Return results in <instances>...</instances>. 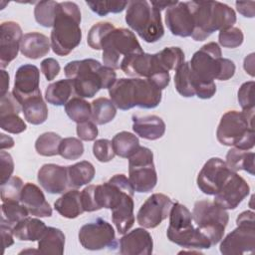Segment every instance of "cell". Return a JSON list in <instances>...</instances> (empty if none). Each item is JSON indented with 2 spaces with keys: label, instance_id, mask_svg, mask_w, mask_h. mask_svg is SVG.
<instances>
[{
  "label": "cell",
  "instance_id": "8fae6325",
  "mask_svg": "<svg viewBox=\"0 0 255 255\" xmlns=\"http://www.w3.org/2000/svg\"><path fill=\"white\" fill-rule=\"evenodd\" d=\"M128 179L134 189L139 193L151 191L157 183V174L153 163L152 151L140 146L128 157Z\"/></svg>",
  "mask_w": 255,
  "mask_h": 255
},
{
  "label": "cell",
  "instance_id": "f6af8a7d",
  "mask_svg": "<svg viewBox=\"0 0 255 255\" xmlns=\"http://www.w3.org/2000/svg\"><path fill=\"white\" fill-rule=\"evenodd\" d=\"M244 35L241 29L234 26L220 30L218 35L219 44L224 48H237L242 45Z\"/></svg>",
  "mask_w": 255,
  "mask_h": 255
},
{
  "label": "cell",
  "instance_id": "e0dca14e",
  "mask_svg": "<svg viewBox=\"0 0 255 255\" xmlns=\"http://www.w3.org/2000/svg\"><path fill=\"white\" fill-rule=\"evenodd\" d=\"M23 37L22 29L13 21L3 22L0 26V66L5 69L18 55Z\"/></svg>",
  "mask_w": 255,
  "mask_h": 255
},
{
  "label": "cell",
  "instance_id": "ffe728a7",
  "mask_svg": "<svg viewBox=\"0 0 255 255\" xmlns=\"http://www.w3.org/2000/svg\"><path fill=\"white\" fill-rule=\"evenodd\" d=\"M152 249V237L144 228H135L120 239L119 252L123 255H150Z\"/></svg>",
  "mask_w": 255,
  "mask_h": 255
},
{
  "label": "cell",
  "instance_id": "db71d44e",
  "mask_svg": "<svg viewBox=\"0 0 255 255\" xmlns=\"http://www.w3.org/2000/svg\"><path fill=\"white\" fill-rule=\"evenodd\" d=\"M1 235L3 239V247L6 249L14 244V233H13V226L9 225L5 221L1 220Z\"/></svg>",
  "mask_w": 255,
  "mask_h": 255
},
{
  "label": "cell",
  "instance_id": "ab89813d",
  "mask_svg": "<svg viewBox=\"0 0 255 255\" xmlns=\"http://www.w3.org/2000/svg\"><path fill=\"white\" fill-rule=\"evenodd\" d=\"M157 55L161 65L167 71H176L185 62L184 53L179 47H165Z\"/></svg>",
  "mask_w": 255,
  "mask_h": 255
},
{
  "label": "cell",
  "instance_id": "277c9868",
  "mask_svg": "<svg viewBox=\"0 0 255 255\" xmlns=\"http://www.w3.org/2000/svg\"><path fill=\"white\" fill-rule=\"evenodd\" d=\"M194 29L191 37L195 41L207 39L213 32L232 27L236 13L228 5L218 1H189Z\"/></svg>",
  "mask_w": 255,
  "mask_h": 255
},
{
  "label": "cell",
  "instance_id": "1f68e13d",
  "mask_svg": "<svg viewBox=\"0 0 255 255\" xmlns=\"http://www.w3.org/2000/svg\"><path fill=\"white\" fill-rule=\"evenodd\" d=\"M69 186L79 188L85 184L90 183L96 173L94 165L87 160L77 162L73 165L67 166Z\"/></svg>",
  "mask_w": 255,
  "mask_h": 255
},
{
  "label": "cell",
  "instance_id": "9c48e42d",
  "mask_svg": "<svg viewBox=\"0 0 255 255\" xmlns=\"http://www.w3.org/2000/svg\"><path fill=\"white\" fill-rule=\"evenodd\" d=\"M192 220L197 228L209 239L211 245L219 243L229 221V214L209 200H198L194 203Z\"/></svg>",
  "mask_w": 255,
  "mask_h": 255
},
{
  "label": "cell",
  "instance_id": "5b68a950",
  "mask_svg": "<svg viewBox=\"0 0 255 255\" xmlns=\"http://www.w3.org/2000/svg\"><path fill=\"white\" fill-rule=\"evenodd\" d=\"M189 66L194 79V92L198 82L226 81L235 74V64L229 59L222 58L221 49L215 42H209L196 51Z\"/></svg>",
  "mask_w": 255,
  "mask_h": 255
},
{
  "label": "cell",
  "instance_id": "681fc988",
  "mask_svg": "<svg viewBox=\"0 0 255 255\" xmlns=\"http://www.w3.org/2000/svg\"><path fill=\"white\" fill-rule=\"evenodd\" d=\"M98 128L96 124L91 121H85L82 123L77 124V134L80 139L86 140V141H92L95 140L98 136Z\"/></svg>",
  "mask_w": 255,
  "mask_h": 255
},
{
  "label": "cell",
  "instance_id": "52a82bcc",
  "mask_svg": "<svg viewBox=\"0 0 255 255\" xmlns=\"http://www.w3.org/2000/svg\"><path fill=\"white\" fill-rule=\"evenodd\" d=\"M126 22L146 43H154L164 34L160 11L145 0L128 2Z\"/></svg>",
  "mask_w": 255,
  "mask_h": 255
},
{
  "label": "cell",
  "instance_id": "7dc6e473",
  "mask_svg": "<svg viewBox=\"0 0 255 255\" xmlns=\"http://www.w3.org/2000/svg\"><path fill=\"white\" fill-rule=\"evenodd\" d=\"M94 156L101 162L111 161L116 153L112 144V141L107 138L97 139L93 145Z\"/></svg>",
  "mask_w": 255,
  "mask_h": 255
},
{
  "label": "cell",
  "instance_id": "bcb514c9",
  "mask_svg": "<svg viewBox=\"0 0 255 255\" xmlns=\"http://www.w3.org/2000/svg\"><path fill=\"white\" fill-rule=\"evenodd\" d=\"M0 128L10 133H21L26 130L27 126L18 114H8L0 116Z\"/></svg>",
  "mask_w": 255,
  "mask_h": 255
},
{
  "label": "cell",
  "instance_id": "ee69618b",
  "mask_svg": "<svg viewBox=\"0 0 255 255\" xmlns=\"http://www.w3.org/2000/svg\"><path fill=\"white\" fill-rule=\"evenodd\" d=\"M23 181L18 176H11L4 184H1V200L20 201L21 192L23 189Z\"/></svg>",
  "mask_w": 255,
  "mask_h": 255
},
{
  "label": "cell",
  "instance_id": "7c38bea8",
  "mask_svg": "<svg viewBox=\"0 0 255 255\" xmlns=\"http://www.w3.org/2000/svg\"><path fill=\"white\" fill-rule=\"evenodd\" d=\"M78 236L81 245L87 250L114 248L117 244L114 227L102 218H97L95 221L83 225Z\"/></svg>",
  "mask_w": 255,
  "mask_h": 255
},
{
  "label": "cell",
  "instance_id": "4dcf8cb0",
  "mask_svg": "<svg viewBox=\"0 0 255 255\" xmlns=\"http://www.w3.org/2000/svg\"><path fill=\"white\" fill-rule=\"evenodd\" d=\"M74 92L73 82L70 79H62L50 84L45 91L46 101L53 106L66 105Z\"/></svg>",
  "mask_w": 255,
  "mask_h": 255
},
{
  "label": "cell",
  "instance_id": "484cf974",
  "mask_svg": "<svg viewBox=\"0 0 255 255\" xmlns=\"http://www.w3.org/2000/svg\"><path fill=\"white\" fill-rule=\"evenodd\" d=\"M54 207L59 214L69 219H74L85 212L82 205L81 192L76 188L66 191L59 197L55 201Z\"/></svg>",
  "mask_w": 255,
  "mask_h": 255
},
{
  "label": "cell",
  "instance_id": "8992f818",
  "mask_svg": "<svg viewBox=\"0 0 255 255\" xmlns=\"http://www.w3.org/2000/svg\"><path fill=\"white\" fill-rule=\"evenodd\" d=\"M254 110L228 111L220 119L216 137L218 141L227 146L249 150L255 143Z\"/></svg>",
  "mask_w": 255,
  "mask_h": 255
},
{
  "label": "cell",
  "instance_id": "9f6ffc18",
  "mask_svg": "<svg viewBox=\"0 0 255 255\" xmlns=\"http://www.w3.org/2000/svg\"><path fill=\"white\" fill-rule=\"evenodd\" d=\"M244 70L251 76H254V54H250L248 55L245 59H244Z\"/></svg>",
  "mask_w": 255,
  "mask_h": 255
},
{
  "label": "cell",
  "instance_id": "680465c9",
  "mask_svg": "<svg viewBox=\"0 0 255 255\" xmlns=\"http://www.w3.org/2000/svg\"><path fill=\"white\" fill-rule=\"evenodd\" d=\"M178 1H151L150 4L156 8L157 10H159L160 12L163 10V9H167L171 6H173L174 4H176Z\"/></svg>",
  "mask_w": 255,
  "mask_h": 255
},
{
  "label": "cell",
  "instance_id": "9a60e30c",
  "mask_svg": "<svg viewBox=\"0 0 255 255\" xmlns=\"http://www.w3.org/2000/svg\"><path fill=\"white\" fill-rule=\"evenodd\" d=\"M230 171L223 159L211 157L204 163L197 175V186L204 194L215 195Z\"/></svg>",
  "mask_w": 255,
  "mask_h": 255
},
{
  "label": "cell",
  "instance_id": "b9f144b4",
  "mask_svg": "<svg viewBox=\"0 0 255 255\" xmlns=\"http://www.w3.org/2000/svg\"><path fill=\"white\" fill-rule=\"evenodd\" d=\"M90 9L99 16H106L109 13H121L128 5V1H87Z\"/></svg>",
  "mask_w": 255,
  "mask_h": 255
},
{
  "label": "cell",
  "instance_id": "cb8c5ba5",
  "mask_svg": "<svg viewBox=\"0 0 255 255\" xmlns=\"http://www.w3.org/2000/svg\"><path fill=\"white\" fill-rule=\"evenodd\" d=\"M51 41L50 39L39 32H30L23 35L20 51L29 59H39L46 56L50 52Z\"/></svg>",
  "mask_w": 255,
  "mask_h": 255
},
{
  "label": "cell",
  "instance_id": "6da1fadb",
  "mask_svg": "<svg viewBox=\"0 0 255 255\" xmlns=\"http://www.w3.org/2000/svg\"><path fill=\"white\" fill-rule=\"evenodd\" d=\"M64 72L67 79L72 80L74 93L80 98H93L101 89H110L117 81L115 70L95 59L71 61Z\"/></svg>",
  "mask_w": 255,
  "mask_h": 255
},
{
  "label": "cell",
  "instance_id": "30bf717a",
  "mask_svg": "<svg viewBox=\"0 0 255 255\" xmlns=\"http://www.w3.org/2000/svg\"><path fill=\"white\" fill-rule=\"evenodd\" d=\"M237 227L220 243V252L224 255H243L253 253L255 247L254 212L246 210L236 219Z\"/></svg>",
  "mask_w": 255,
  "mask_h": 255
},
{
  "label": "cell",
  "instance_id": "8d00e7d4",
  "mask_svg": "<svg viewBox=\"0 0 255 255\" xmlns=\"http://www.w3.org/2000/svg\"><path fill=\"white\" fill-rule=\"evenodd\" d=\"M62 137L54 132L47 131L38 136L35 142V149L37 153L43 156H54L59 154V147Z\"/></svg>",
  "mask_w": 255,
  "mask_h": 255
},
{
  "label": "cell",
  "instance_id": "c3c4849f",
  "mask_svg": "<svg viewBox=\"0 0 255 255\" xmlns=\"http://www.w3.org/2000/svg\"><path fill=\"white\" fill-rule=\"evenodd\" d=\"M254 81L245 82L238 90V102L243 111L254 109Z\"/></svg>",
  "mask_w": 255,
  "mask_h": 255
},
{
  "label": "cell",
  "instance_id": "7bdbcfd3",
  "mask_svg": "<svg viewBox=\"0 0 255 255\" xmlns=\"http://www.w3.org/2000/svg\"><path fill=\"white\" fill-rule=\"evenodd\" d=\"M114 24L110 22H99L93 25L88 33L87 42L88 45L94 50H101V44L105 36L115 29Z\"/></svg>",
  "mask_w": 255,
  "mask_h": 255
},
{
  "label": "cell",
  "instance_id": "d4e9b609",
  "mask_svg": "<svg viewBox=\"0 0 255 255\" xmlns=\"http://www.w3.org/2000/svg\"><path fill=\"white\" fill-rule=\"evenodd\" d=\"M133 195L126 194L121 202L112 209V220L120 234L127 233L134 223Z\"/></svg>",
  "mask_w": 255,
  "mask_h": 255
},
{
  "label": "cell",
  "instance_id": "d590c367",
  "mask_svg": "<svg viewBox=\"0 0 255 255\" xmlns=\"http://www.w3.org/2000/svg\"><path fill=\"white\" fill-rule=\"evenodd\" d=\"M65 112L73 122L79 124L91 120L92 105L83 98L74 97L65 105Z\"/></svg>",
  "mask_w": 255,
  "mask_h": 255
},
{
  "label": "cell",
  "instance_id": "7a4b0ae2",
  "mask_svg": "<svg viewBox=\"0 0 255 255\" xmlns=\"http://www.w3.org/2000/svg\"><path fill=\"white\" fill-rule=\"evenodd\" d=\"M116 108L128 111L134 107L154 109L161 102V90L144 78H121L109 89Z\"/></svg>",
  "mask_w": 255,
  "mask_h": 255
},
{
  "label": "cell",
  "instance_id": "f546056e",
  "mask_svg": "<svg viewBox=\"0 0 255 255\" xmlns=\"http://www.w3.org/2000/svg\"><path fill=\"white\" fill-rule=\"evenodd\" d=\"M254 157L253 151H247L232 147L226 154V165L232 171L245 170L251 175H254Z\"/></svg>",
  "mask_w": 255,
  "mask_h": 255
},
{
  "label": "cell",
  "instance_id": "60d3db41",
  "mask_svg": "<svg viewBox=\"0 0 255 255\" xmlns=\"http://www.w3.org/2000/svg\"><path fill=\"white\" fill-rule=\"evenodd\" d=\"M84 153V144L80 138L65 137L62 139L59 147V154L69 160L80 158Z\"/></svg>",
  "mask_w": 255,
  "mask_h": 255
},
{
  "label": "cell",
  "instance_id": "91938a15",
  "mask_svg": "<svg viewBox=\"0 0 255 255\" xmlns=\"http://www.w3.org/2000/svg\"><path fill=\"white\" fill-rule=\"evenodd\" d=\"M1 150H4L5 148H11L14 146V140L12 137L1 133Z\"/></svg>",
  "mask_w": 255,
  "mask_h": 255
},
{
  "label": "cell",
  "instance_id": "74e56055",
  "mask_svg": "<svg viewBox=\"0 0 255 255\" xmlns=\"http://www.w3.org/2000/svg\"><path fill=\"white\" fill-rule=\"evenodd\" d=\"M2 216L1 220L5 221L9 225H16L22 219L28 217L29 211L20 201H6L1 205Z\"/></svg>",
  "mask_w": 255,
  "mask_h": 255
},
{
  "label": "cell",
  "instance_id": "ba28073f",
  "mask_svg": "<svg viewBox=\"0 0 255 255\" xmlns=\"http://www.w3.org/2000/svg\"><path fill=\"white\" fill-rule=\"evenodd\" d=\"M101 50L104 65L114 70L120 69L125 57L143 52L133 32L126 28H115L110 31L102 41Z\"/></svg>",
  "mask_w": 255,
  "mask_h": 255
},
{
  "label": "cell",
  "instance_id": "d6a6232c",
  "mask_svg": "<svg viewBox=\"0 0 255 255\" xmlns=\"http://www.w3.org/2000/svg\"><path fill=\"white\" fill-rule=\"evenodd\" d=\"M115 153L123 158H128L139 147V140L136 135L129 131H120L112 139Z\"/></svg>",
  "mask_w": 255,
  "mask_h": 255
},
{
  "label": "cell",
  "instance_id": "d6986e66",
  "mask_svg": "<svg viewBox=\"0 0 255 255\" xmlns=\"http://www.w3.org/2000/svg\"><path fill=\"white\" fill-rule=\"evenodd\" d=\"M37 179L42 188L51 194L64 193L69 186L67 166L55 163L42 165L38 171Z\"/></svg>",
  "mask_w": 255,
  "mask_h": 255
},
{
  "label": "cell",
  "instance_id": "f1b7e54d",
  "mask_svg": "<svg viewBox=\"0 0 255 255\" xmlns=\"http://www.w3.org/2000/svg\"><path fill=\"white\" fill-rule=\"evenodd\" d=\"M65 234L55 227H47L43 236L38 240V251L42 254H63Z\"/></svg>",
  "mask_w": 255,
  "mask_h": 255
},
{
  "label": "cell",
  "instance_id": "ac0fdd59",
  "mask_svg": "<svg viewBox=\"0 0 255 255\" xmlns=\"http://www.w3.org/2000/svg\"><path fill=\"white\" fill-rule=\"evenodd\" d=\"M39 84V69L32 64L22 65L16 71L12 94L21 105L27 98L41 94Z\"/></svg>",
  "mask_w": 255,
  "mask_h": 255
},
{
  "label": "cell",
  "instance_id": "7402d4cb",
  "mask_svg": "<svg viewBox=\"0 0 255 255\" xmlns=\"http://www.w3.org/2000/svg\"><path fill=\"white\" fill-rule=\"evenodd\" d=\"M20 202L31 215L37 217H50L52 215V208L47 202L43 191L34 183L27 182L24 184Z\"/></svg>",
  "mask_w": 255,
  "mask_h": 255
},
{
  "label": "cell",
  "instance_id": "836d02e7",
  "mask_svg": "<svg viewBox=\"0 0 255 255\" xmlns=\"http://www.w3.org/2000/svg\"><path fill=\"white\" fill-rule=\"evenodd\" d=\"M92 121L97 125H106L112 122L117 115V108L107 98H98L92 103Z\"/></svg>",
  "mask_w": 255,
  "mask_h": 255
},
{
  "label": "cell",
  "instance_id": "4fadbf2b",
  "mask_svg": "<svg viewBox=\"0 0 255 255\" xmlns=\"http://www.w3.org/2000/svg\"><path fill=\"white\" fill-rule=\"evenodd\" d=\"M172 200L163 193L151 194L136 214L137 223L143 228H155L169 215Z\"/></svg>",
  "mask_w": 255,
  "mask_h": 255
},
{
  "label": "cell",
  "instance_id": "f907efd6",
  "mask_svg": "<svg viewBox=\"0 0 255 255\" xmlns=\"http://www.w3.org/2000/svg\"><path fill=\"white\" fill-rule=\"evenodd\" d=\"M22 111V106L17 101V99L13 96L12 93H7L3 97H1L0 104V116L8 115V114H18Z\"/></svg>",
  "mask_w": 255,
  "mask_h": 255
},
{
  "label": "cell",
  "instance_id": "2e32d148",
  "mask_svg": "<svg viewBox=\"0 0 255 255\" xmlns=\"http://www.w3.org/2000/svg\"><path fill=\"white\" fill-rule=\"evenodd\" d=\"M165 24L172 35L190 37L194 29V21L189 1L177 2L165 11Z\"/></svg>",
  "mask_w": 255,
  "mask_h": 255
},
{
  "label": "cell",
  "instance_id": "83f0119b",
  "mask_svg": "<svg viewBox=\"0 0 255 255\" xmlns=\"http://www.w3.org/2000/svg\"><path fill=\"white\" fill-rule=\"evenodd\" d=\"M25 120L32 125H41L48 118V108L42 95H35L27 98L21 103Z\"/></svg>",
  "mask_w": 255,
  "mask_h": 255
},
{
  "label": "cell",
  "instance_id": "4316f807",
  "mask_svg": "<svg viewBox=\"0 0 255 255\" xmlns=\"http://www.w3.org/2000/svg\"><path fill=\"white\" fill-rule=\"evenodd\" d=\"M46 229L47 226L42 220L26 217L14 225L13 233L21 241H37L43 236Z\"/></svg>",
  "mask_w": 255,
  "mask_h": 255
},
{
  "label": "cell",
  "instance_id": "3957f363",
  "mask_svg": "<svg viewBox=\"0 0 255 255\" xmlns=\"http://www.w3.org/2000/svg\"><path fill=\"white\" fill-rule=\"evenodd\" d=\"M81 11L75 2L58 3L51 32V48L58 56L69 55L82 40Z\"/></svg>",
  "mask_w": 255,
  "mask_h": 255
},
{
  "label": "cell",
  "instance_id": "f5cc1de1",
  "mask_svg": "<svg viewBox=\"0 0 255 255\" xmlns=\"http://www.w3.org/2000/svg\"><path fill=\"white\" fill-rule=\"evenodd\" d=\"M61 67L54 58H47L41 62V71L48 81L54 80L60 73Z\"/></svg>",
  "mask_w": 255,
  "mask_h": 255
},
{
  "label": "cell",
  "instance_id": "6f0895ef",
  "mask_svg": "<svg viewBox=\"0 0 255 255\" xmlns=\"http://www.w3.org/2000/svg\"><path fill=\"white\" fill-rule=\"evenodd\" d=\"M8 88H9V75L3 69L1 70V97H3L8 93Z\"/></svg>",
  "mask_w": 255,
  "mask_h": 255
},
{
  "label": "cell",
  "instance_id": "e575fe53",
  "mask_svg": "<svg viewBox=\"0 0 255 255\" xmlns=\"http://www.w3.org/2000/svg\"><path fill=\"white\" fill-rule=\"evenodd\" d=\"M174 85L176 91L182 97L191 98L195 96L193 75L189 66V62H184L175 71Z\"/></svg>",
  "mask_w": 255,
  "mask_h": 255
},
{
  "label": "cell",
  "instance_id": "816d5d0a",
  "mask_svg": "<svg viewBox=\"0 0 255 255\" xmlns=\"http://www.w3.org/2000/svg\"><path fill=\"white\" fill-rule=\"evenodd\" d=\"M1 160V184H4L12 175L14 170V161L10 153L1 150L0 152Z\"/></svg>",
  "mask_w": 255,
  "mask_h": 255
},
{
  "label": "cell",
  "instance_id": "603a6c76",
  "mask_svg": "<svg viewBox=\"0 0 255 255\" xmlns=\"http://www.w3.org/2000/svg\"><path fill=\"white\" fill-rule=\"evenodd\" d=\"M132 129L140 137L148 140L160 138L165 132V123L155 115L132 116Z\"/></svg>",
  "mask_w": 255,
  "mask_h": 255
},
{
  "label": "cell",
  "instance_id": "11a10c76",
  "mask_svg": "<svg viewBox=\"0 0 255 255\" xmlns=\"http://www.w3.org/2000/svg\"><path fill=\"white\" fill-rule=\"evenodd\" d=\"M237 11L244 17L253 18L255 15V2L254 1H237L235 2Z\"/></svg>",
  "mask_w": 255,
  "mask_h": 255
},
{
  "label": "cell",
  "instance_id": "44dd1931",
  "mask_svg": "<svg viewBox=\"0 0 255 255\" xmlns=\"http://www.w3.org/2000/svg\"><path fill=\"white\" fill-rule=\"evenodd\" d=\"M166 236L169 241L183 247L194 249H209L212 245L209 239L192 224L180 228H168Z\"/></svg>",
  "mask_w": 255,
  "mask_h": 255
},
{
  "label": "cell",
  "instance_id": "5bb4252c",
  "mask_svg": "<svg viewBox=\"0 0 255 255\" xmlns=\"http://www.w3.org/2000/svg\"><path fill=\"white\" fill-rule=\"evenodd\" d=\"M249 192L250 187L247 181L231 170L219 191L214 195L213 202L223 209H235Z\"/></svg>",
  "mask_w": 255,
  "mask_h": 255
},
{
  "label": "cell",
  "instance_id": "f35d334b",
  "mask_svg": "<svg viewBox=\"0 0 255 255\" xmlns=\"http://www.w3.org/2000/svg\"><path fill=\"white\" fill-rule=\"evenodd\" d=\"M57 6L58 2L52 0L38 2L34 8V17L36 22L46 28L53 27Z\"/></svg>",
  "mask_w": 255,
  "mask_h": 255
}]
</instances>
